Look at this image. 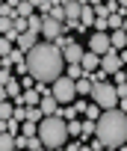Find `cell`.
Here are the masks:
<instances>
[{
  "label": "cell",
  "mask_w": 127,
  "mask_h": 151,
  "mask_svg": "<svg viewBox=\"0 0 127 151\" xmlns=\"http://www.w3.org/2000/svg\"><path fill=\"white\" fill-rule=\"evenodd\" d=\"M62 50L53 42H39L27 50V74H33L39 83H53L56 77H62Z\"/></svg>",
  "instance_id": "6da1fadb"
},
{
  "label": "cell",
  "mask_w": 127,
  "mask_h": 151,
  "mask_svg": "<svg viewBox=\"0 0 127 151\" xmlns=\"http://www.w3.org/2000/svg\"><path fill=\"white\" fill-rule=\"evenodd\" d=\"M95 124H98L95 139H101L103 148H118V145L127 142V113H121L118 107L115 110H103Z\"/></svg>",
  "instance_id": "7a4b0ae2"
},
{
  "label": "cell",
  "mask_w": 127,
  "mask_h": 151,
  "mask_svg": "<svg viewBox=\"0 0 127 151\" xmlns=\"http://www.w3.org/2000/svg\"><path fill=\"white\" fill-rule=\"evenodd\" d=\"M44 148H62L71 136H68V127H65V119H59V116H44L39 122V133H36Z\"/></svg>",
  "instance_id": "3957f363"
},
{
  "label": "cell",
  "mask_w": 127,
  "mask_h": 151,
  "mask_svg": "<svg viewBox=\"0 0 127 151\" xmlns=\"http://www.w3.org/2000/svg\"><path fill=\"white\" fill-rule=\"evenodd\" d=\"M101 110H115L118 107V89L112 80H103V83H95L92 86V95H89Z\"/></svg>",
  "instance_id": "277c9868"
},
{
  "label": "cell",
  "mask_w": 127,
  "mask_h": 151,
  "mask_svg": "<svg viewBox=\"0 0 127 151\" xmlns=\"http://www.w3.org/2000/svg\"><path fill=\"white\" fill-rule=\"evenodd\" d=\"M50 95L59 104H71V101H77V86H74V80H68L65 74H62V77H56L50 83Z\"/></svg>",
  "instance_id": "5b68a950"
},
{
  "label": "cell",
  "mask_w": 127,
  "mask_h": 151,
  "mask_svg": "<svg viewBox=\"0 0 127 151\" xmlns=\"http://www.w3.org/2000/svg\"><path fill=\"white\" fill-rule=\"evenodd\" d=\"M62 33H65V30H62V24H59V21H53L50 15H44V18H41V39H44V42H56Z\"/></svg>",
  "instance_id": "8992f818"
},
{
  "label": "cell",
  "mask_w": 127,
  "mask_h": 151,
  "mask_svg": "<svg viewBox=\"0 0 127 151\" xmlns=\"http://www.w3.org/2000/svg\"><path fill=\"white\" fill-rule=\"evenodd\" d=\"M101 68L109 74V77H112L115 71H121V68H124V62H121V56H118V50H115V47H112V50H106V53L101 56Z\"/></svg>",
  "instance_id": "52a82bcc"
},
{
  "label": "cell",
  "mask_w": 127,
  "mask_h": 151,
  "mask_svg": "<svg viewBox=\"0 0 127 151\" xmlns=\"http://www.w3.org/2000/svg\"><path fill=\"white\" fill-rule=\"evenodd\" d=\"M89 50L98 53V56H103L106 50H112V45H109V33H92V39H89Z\"/></svg>",
  "instance_id": "ba28073f"
},
{
  "label": "cell",
  "mask_w": 127,
  "mask_h": 151,
  "mask_svg": "<svg viewBox=\"0 0 127 151\" xmlns=\"http://www.w3.org/2000/svg\"><path fill=\"white\" fill-rule=\"evenodd\" d=\"M83 53H86V50H83V47H80V45L74 42V45H68L65 50H62V59H65V65H80Z\"/></svg>",
  "instance_id": "9c48e42d"
},
{
  "label": "cell",
  "mask_w": 127,
  "mask_h": 151,
  "mask_svg": "<svg viewBox=\"0 0 127 151\" xmlns=\"http://www.w3.org/2000/svg\"><path fill=\"white\" fill-rule=\"evenodd\" d=\"M80 68H83V74L98 71V68H101V56H98V53H92V50H86V53H83V59H80Z\"/></svg>",
  "instance_id": "30bf717a"
},
{
  "label": "cell",
  "mask_w": 127,
  "mask_h": 151,
  "mask_svg": "<svg viewBox=\"0 0 127 151\" xmlns=\"http://www.w3.org/2000/svg\"><path fill=\"white\" fill-rule=\"evenodd\" d=\"M39 110H41V116H56V110H59V101L47 92V95H41V101H39Z\"/></svg>",
  "instance_id": "8fae6325"
},
{
  "label": "cell",
  "mask_w": 127,
  "mask_h": 151,
  "mask_svg": "<svg viewBox=\"0 0 127 151\" xmlns=\"http://www.w3.org/2000/svg\"><path fill=\"white\" fill-rule=\"evenodd\" d=\"M15 45L27 53L30 47H36V45H39V33H30V30H27V33H21V36H18V42H15Z\"/></svg>",
  "instance_id": "7c38bea8"
},
{
  "label": "cell",
  "mask_w": 127,
  "mask_h": 151,
  "mask_svg": "<svg viewBox=\"0 0 127 151\" xmlns=\"http://www.w3.org/2000/svg\"><path fill=\"white\" fill-rule=\"evenodd\" d=\"M109 45H112L115 50H124V47H127V33H124V30H112V36H109Z\"/></svg>",
  "instance_id": "4fadbf2b"
},
{
  "label": "cell",
  "mask_w": 127,
  "mask_h": 151,
  "mask_svg": "<svg viewBox=\"0 0 127 151\" xmlns=\"http://www.w3.org/2000/svg\"><path fill=\"white\" fill-rule=\"evenodd\" d=\"M80 24H83V30H89L95 24V6H83L80 9Z\"/></svg>",
  "instance_id": "5bb4252c"
},
{
  "label": "cell",
  "mask_w": 127,
  "mask_h": 151,
  "mask_svg": "<svg viewBox=\"0 0 127 151\" xmlns=\"http://www.w3.org/2000/svg\"><path fill=\"white\" fill-rule=\"evenodd\" d=\"M74 86H77V98H89V95H92V80H89V77L74 80Z\"/></svg>",
  "instance_id": "9a60e30c"
},
{
  "label": "cell",
  "mask_w": 127,
  "mask_h": 151,
  "mask_svg": "<svg viewBox=\"0 0 127 151\" xmlns=\"http://www.w3.org/2000/svg\"><path fill=\"white\" fill-rule=\"evenodd\" d=\"M21 95H24V89H21V83H18V80L6 83V98H9V101H15V104H18V101H21Z\"/></svg>",
  "instance_id": "2e32d148"
},
{
  "label": "cell",
  "mask_w": 127,
  "mask_h": 151,
  "mask_svg": "<svg viewBox=\"0 0 127 151\" xmlns=\"http://www.w3.org/2000/svg\"><path fill=\"white\" fill-rule=\"evenodd\" d=\"M39 101H41V95H39L36 89H27V92L21 95V101H18V104H24V107H39Z\"/></svg>",
  "instance_id": "e0dca14e"
},
{
  "label": "cell",
  "mask_w": 127,
  "mask_h": 151,
  "mask_svg": "<svg viewBox=\"0 0 127 151\" xmlns=\"http://www.w3.org/2000/svg\"><path fill=\"white\" fill-rule=\"evenodd\" d=\"M56 116H59V119H65V122H71V119H77V110H74V104H59Z\"/></svg>",
  "instance_id": "ac0fdd59"
},
{
  "label": "cell",
  "mask_w": 127,
  "mask_h": 151,
  "mask_svg": "<svg viewBox=\"0 0 127 151\" xmlns=\"http://www.w3.org/2000/svg\"><path fill=\"white\" fill-rule=\"evenodd\" d=\"M15 15H18V18H30V15H36V9H33L30 0H21V3L15 6Z\"/></svg>",
  "instance_id": "d6986e66"
},
{
  "label": "cell",
  "mask_w": 127,
  "mask_h": 151,
  "mask_svg": "<svg viewBox=\"0 0 127 151\" xmlns=\"http://www.w3.org/2000/svg\"><path fill=\"white\" fill-rule=\"evenodd\" d=\"M95 130H98V124H95L92 119H86V122H83V130H80V139L89 142V136H95Z\"/></svg>",
  "instance_id": "ffe728a7"
},
{
  "label": "cell",
  "mask_w": 127,
  "mask_h": 151,
  "mask_svg": "<svg viewBox=\"0 0 127 151\" xmlns=\"http://www.w3.org/2000/svg\"><path fill=\"white\" fill-rule=\"evenodd\" d=\"M0 151H15V136L12 133H0Z\"/></svg>",
  "instance_id": "44dd1931"
},
{
  "label": "cell",
  "mask_w": 127,
  "mask_h": 151,
  "mask_svg": "<svg viewBox=\"0 0 127 151\" xmlns=\"http://www.w3.org/2000/svg\"><path fill=\"white\" fill-rule=\"evenodd\" d=\"M41 18H44V15H30V18H27L30 33H39V36H41Z\"/></svg>",
  "instance_id": "7402d4cb"
},
{
  "label": "cell",
  "mask_w": 127,
  "mask_h": 151,
  "mask_svg": "<svg viewBox=\"0 0 127 151\" xmlns=\"http://www.w3.org/2000/svg\"><path fill=\"white\" fill-rule=\"evenodd\" d=\"M62 74H65L68 80H80V77H83V68H80V65H65Z\"/></svg>",
  "instance_id": "603a6c76"
},
{
  "label": "cell",
  "mask_w": 127,
  "mask_h": 151,
  "mask_svg": "<svg viewBox=\"0 0 127 151\" xmlns=\"http://www.w3.org/2000/svg\"><path fill=\"white\" fill-rule=\"evenodd\" d=\"M15 113V101H0V119H12Z\"/></svg>",
  "instance_id": "cb8c5ba5"
},
{
  "label": "cell",
  "mask_w": 127,
  "mask_h": 151,
  "mask_svg": "<svg viewBox=\"0 0 127 151\" xmlns=\"http://www.w3.org/2000/svg\"><path fill=\"white\" fill-rule=\"evenodd\" d=\"M18 83H21V89L27 92V89H36V83H39V80L33 77V74H21V77H18Z\"/></svg>",
  "instance_id": "d4e9b609"
},
{
  "label": "cell",
  "mask_w": 127,
  "mask_h": 151,
  "mask_svg": "<svg viewBox=\"0 0 127 151\" xmlns=\"http://www.w3.org/2000/svg\"><path fill=\"white\" fill-rule=\"evenodd\" d=\"M101 113H103V110H101L95 101H89V107H86V113H83V116H86V119H92V122H98V116H101Z\"/></svg>",
  "instance_id": "484cf974"
},
{
  "label": "cell",
  "mask_w": 127,
  "mask_h": 151,
  "mask_svg": "<svg viewBox=\"0 0 127 151\" xmlns=\"http://www.w3.org/2000/svg\"><path fill=\"white\" fill-rule=\"evenodd\" d=\"M47 15H50L53 21H59V24H65V6H56V3H53V9H50Z\"/></svg>",
  "instance_id": "4316f807"
},
{
  "label": "cell",
  "mask_w": 127,
  "mask_h": 151,
  "mask_svg": "<svg viewBox=\"0 0 127 151\" xmlns=\"http://www.w3.org/2000/svg\"><path fill=\"white\" fill-rule=\"evenodd\" d=\"M21 133H24V136H36V133H39V124H36V122H21Z\"/></svg>",
  "instance_id": "83f0119b"
},
{
  "label": "cell",
  "mask_w": 127,
  "mask_h": 151,
  "mask_svg": "<svg viewBox=\"0 0 127 151\" xmlns=\"http://www.w3.org/2000/svg\"><path fill=\"white\" fill-rule=\"evenodd\" d=\"M65 127H68V136H80V130H83V122L71 119V122H65Z\"/></svg>",
  "instance_id": "f1b7e54d"
},
{
  "label": "cell",
  "mask_w": 127,
  "mask_h": 151,
  "mask_svg": "<svg viewBox=\"0 0 127 151\" xmlns=\"http://www.w3.org/2000/svg\"><path fill=\"white\" fill-rule=\"evenodd\" d=\"M106 24H109V30H121V24H124V18H121L118 12H112V15L106 18Z\"/></svg>",
  "instance_id": "f546056e"
},
{
  "label": "cell",
  "mask_w": 127,
  "mask_h": 151,
  "mask_svg": "<svg viewBox=\"0 0 127 151\" xmlns=\"http://www.w3.org/2000/svg\"><path fill=\"white\" fill-rule=\"evenodd\" d=\"M41 119H44V116H41V110H39V107H27V122H36V124H39Z\"/></svg>",
  "instance_id": "4dcf8cb0"
},
{
  "label": "cell",
  "mask_w": 127,
  "mask_h": 151,
  "mask_svg": "<svg viewBox=\"0 0 127 151\" xmlns=\"http://www.w3.org/2000/svg\"><path fill=\"white\" fill-rule=\"evenodd\" d=\"M27 151H44V142H41L39 136H30V139H27Z\"/></svg>",
  "instance_id": "1f68e13d"
},
{
  "label": "cell",
  "mask_w": 127,
  "mask_h": 151,
  "mask_svg": "<svg viewBox=\"0 0 127 151\" xmlns=\"http://www.w3.org/2000/svg\"><path fill=\"white\" fill-rule=\"evenodd\" d=\"M12 50H15V47H12V42H9L6 36H0V56H9Z\"/></svg>",
  "instance_id": "d6a6232c"
},
{
  "label": "cell",
  "mask_w": 127,
  "mask_h": 151,
  "mask_svg": "<svg viewBox=\"0 0 127 151\" xmlns=\"http://www.w3.org/2000/svg\"><path fill=\"white\" fill-rule=\"evenodd\" d=\"M53 45H56V47H59V50H65V47H68V45H74V39H71V36H65V33H62V36H59V39H56V42H53Z\"/></svg>",
  "instance_id": "836d02e7"
},
{
  "label": "cell",
  "mask_w": 127,
  "mask_h": 151,
  "mask_svg": "<svg viewBox=\"0 0 127 151\" xmlns=\"http://www.w3.org/2000/svg\"><path fill=\"white\" fill-rule=\"evenodd\" d=\"M0 18H15V6H9L3 0V3H0Z\"/></svg>",
  "instance_id": "e575fe53"
},
{
  "label": "cell",
  "mask_w": 127,
  "mask_h": 151,
  "mask_svg": "<svg viewBox=\"0 0 127 151\" xmlns=\"http://www.w3.org/2000/svg\"><path fill=\"white\" fill-rule=\"evenodd\" d=\"M12 33V18H0V36H9Z\"/></svg>",
  "instance_id": "d590c367"
},
{
  "label": "cell",
  "mask_w": 127,
  "mask_h": 151,
  "mask_svg": "<svg viewBox=\"0 0 127 151\" xmlns=\"http://www.w3.org/2000/svg\"><path fill=\"white\" fill-rule=\"evenodd\" d=\"M15 77H12V71L9 68H0V86H6V83H12Z\"/></svg>",
  "instance_id": "8d00e7d4"
},
{
  "label": "cell",
  "mask_w": 127,
  "mask_h": 151,
  "mask_svg": "<svg viewBox=\"0 0 127 151\" xmlns=\"http://www.w3.org/2000/svg\"><path fill=\"white\" fill-rule=\"evenodd\" d=\"M92 27H95V33H106V30H109L106 18H95V24H92Z\"/></svg>",
  "instance_id": "74e56055"
},
{
  "label": "cell",
  "mask_w": 127,
  "mask_h": 151,
  "mask_svg": "<svg viewBox=\"0 0 127 151\" xmlns=\"http://www.w3.org/2000/svg\"><path fill=\"white\" fill-rule=\"evenodd\" d=\"M80 148H83L80 139H68V142H65V151H80Z\"/></svg>",
  "instance_id": "f35d334b"
},
{
  "label": "cell",
  "mask_w": 127,
  "mask_h": 151,
  "mask_svg": "<svg viewBox=\"0 0 127 151\" xmlns=\"http://www.w3.org/2000/svg\"><path fill=\"white\" fill-rule=\"evenodd\" d=\"M86 107H89V101H80V98L74 101V110H77V113H86Z\"/></svg>",
  "instance_id": "ab89813d"
},
{
  "label": "cell",
  "mask_w": 127,
  "mask_h": 151,
  "mask_svg": "<svg viewBox=\"0 0 127 151\" xmlns=\"http://www.w3.org/2000/svg\"><path fill=\"white\" fill-rule=\"evenodd\" d=\"M118 110H121V113H127V98H118Z\"/></svg>",
  "instance_id": "60d3db41"
},
{
  "label": "cell",
  "mask_w": 127,
  "mask_h": 151,
  "mask_svg": "<svg viewBox=\"0 0 127 151\" xmlns=\"http://www.w3.org/2000/svg\"><path fill=\"white\" fill-rule=\"evenodd\" d=\"M0 101H9L6 98V86H0Z\"/></svg>",
  "instance_id": "b9f144b4"
},
{
  "label": "cell",
  "mask_w": 127,
  "mask_h": 151,
  "mask_svg": "<svg viewBox=\"0 0 127 151\" xmlns=\"http://www.w3.org/2000/svg\"><path fill=\"white\" fill-rule=\"evenodd\" d=\"M103 3V0H89V6H101Z\"/></svg>",
  "instance_id": "7bdbcfd3"
},
{
  "label": "cell",
  "mask_w": 127,
  "mask_h": 151,
  "mask_svg": "<svg viewBox=\"0 0 127 151\" xmlns=\"http://www.w3.org/2000/svg\"><path fill=\"white\" fill-rule=\"evenodd\" d=\"M118 9H127V0H118Z\"/></svg>",
  "instance_id": "ee69618b"
},
{
  "label": "cell",
  "mask_w": 127,
  "mask_h": 151,
  "mask_svg": "<svg viewBox=\"0 0 127 151\" xmlns=\"http://www.w3.org/2000/svg\"><path fill=\"white\" fill-rule=\"evenodd\" d=\"M6 3H9V6H18V3H21V0H6Z\"/></svg>",
  "instance_id": "f6af8a7d"
},
{
  "label": "cell",
  "mask_w": 127,
  "mask_h": 151,
  "mask_svg": "<svg viewBox=\"0 0 127 151\" xmlns=\"http://www.w3.org/2000/svg\"><path fill=\"white\" fill-rule=\"evenodd\" d=\"M115 151H127V142H124V145H118V148H115Z\"/></svg>",
  "instance_id": "bcb514c9"
},
{
  "label": "cell",
  "mask_w": 127,
  "mask_h": 151,
  "mask_svg": "<svg viewBox=\"0 0 127 151\" xmlns=\"http://www.w3.org/2000/svg\"><path fill=\"white\" fill-rule=\"evenodd\" d=\"M77 3H80V6H89V0H77Z\"/></svg>",
  "instance_id": "7dc6e473"
},
{
  "label": "cell",
  "mask_w": 127,
  "mask_h": 151,
  "mask_svg": "<svg viewBox=\"0 0 127 151\" xmlns=\"http://www.w3.org/2000/svg\"><path fill=\"white\" fill-rule=\"evenodd\" d=\"M121 30H124V33H127V18H124V24H121Z\"/></svg>",
  "instance_id": "c3c4849f"
},
{
  "label": "cell",
  "mask_w": 127,
  "mask_h": 151,
  "mask_svg": "<svg viewBox=\"0 0 127 151\" xmlns=\"http://www.w3.org/2000/svg\"><path fill=\"white\" fill-rule=\"evenodd\" d=\"M44 151H62V148H44Z\"/></svg>",
  "instance_id": "681fc988"
},
{
  "label": "cell",
  "mask_w": 127,
  "mask_h": 151,
  "mask_svg": "<svg viewBox=\"0 0 127 151\" xmlns=\"http://www.w3.org/2000/svg\"><path fill=\"white\" fill-rule=\"evenodd\" d=\"M0 68H3V56H0Z\"/></svg>",
  "instance_id": "f907efd6"
},
{
  "label": "cell",
  "mask_w": 127,
  "mask_h": 151,
  "mask_svg": "<svg viewBox=\"0 0 127 151\" xmlns=\"http://www.w3.org/2000/svg\"><path fill=\"white\" fill-rule=\"evenodd\" d=\"M124 74H127V65H124Z\"/></svg>",
  "instance_id": "816d5d0a"
},
{
  "label": "cell",
  "mask_w": 127,
  "mask_h": 151,
  "mask_svg": "<svg viewBox=\"0 0 127 151\" xmlns=\"http://www.w3.org/2000/svg\"><path fill=\"white\" fill-rule=\"evenodd\" d=\"M15 151H21V148H15Z\"/></svg>",
  "instance_id": "f5cc1de1"
},
{
  "label": "cell",
  "mask_w": 127,
  "mask_h": 151,
  "mask_svg": "<svg viewBox=\"0 0 127 151\" xmlns=\"http://www.w3.org/2000/svg\"><path fill=\"white\" fill-rule=\"evenodd\" d=\"M109 151H115V148H109Z\"/></svg>",
  "instance_id": "db71d44e"
},
{
  "label": "cell",
  "mask_w": 127,
  "mask_h": 151,
  "mask_svg": "<svg viewBox=\"0 0 127 151\" xmlns=\"http://www.w3.org/2000/svg\"><path fill=\"white\" fill-rule=\"evenodd\" d=\"M0 3H3V0H0Z\"/></svg>",
  "instance_id": "11a10c76"
}]
</instances>
